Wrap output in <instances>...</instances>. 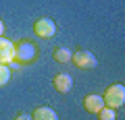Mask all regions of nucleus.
I'll return each mask as SVG.
<instances>
[{"label":"nucleus","instance_id":"1","mask_svg":"<svg viewBox=\"0 0 125 120\" xmlns=\"http://www.w3.org/2000/svg\"><path fill=\"white\" fill-rule=\"evenodd\" d=\"M15 44V56H13V64L19 66H29L40 58V50L38 44L33 40H17Z\"/></svg>","mask_w":125,"mask_h":120},{"label":"nucleus","instance_id":"2","mask_svg":"<svg viewBox=\"0 0 125 120\" xmlns=\"http://www.w3.org/2000/svg\"><path fill=\"white\" fill-rule=\"evenodd\" d=\"M104 106L106 108H113V110H117V108H121L125 104V85L123 83H115L111 85V87L104 91Z\"/></svg>","mask_w":125,"mask_h":120},{"label":"nucleus","instance_id":"3","mask_svg":"<svg viewBox=\"0 0 125 120\" xmlns=\"http://www.w3.org/2000/svg\"><path fill=\"white\" fill-rule=\"evenodd\" d=\"M71 62L75 64L79 71H92V68L98 64V60H96V56H94L92 52H88V50H77V52L71 54Z\"/></svg>","mask_w":125,"mask_h":120},{"label":"nucleus","instance_id":"4","mask_svg":"<svg viewBox=\"0 0 125 120\" xmlns=\"http://www.w3.org/2000/svg\"><path fill=\"white\" fill-rule=\"evenodd\" d=\"M33 33L42 40H50V37L56 35V23L48 17H42L33 21Z\"/></svg>","mask_w":125,"mask_h":120},{"label":"nucleus","instance_id":"5","mask_svg":"<svg viewBox=\"0 0 125 120\" xmlns=\"http://www.w3.org/2000/svg\"><path fill=\"white\" fill-rule=\"evenodd\" d=\"M13 56H15V44L6 37H0V64H13Z\"/></svg>","mask_w":125,"mask_h":120},{"label":"nucleus","instance_id":"6","mask_svg":"<svg viewBox=\"0 0 125 120\" xmlns=\"http://www.w3.org/2000/svg\"><path fill=\"white\" fill-rule=\"evenodd\" d=\"M52 87L56 89L58 93H69L73 89V77L67 75V72H61V75H56L52 79Z\"/></svg>","mask_w":125,"mask_h":120},{"label":"nucleus","instance_id":"7","mask_svg":"<svg viewBox=\"0 0 125 120\" xmlns=\"http://www.w3.org/2000/svg\"><path fill=\"white\" fill-rule=\"evenodd\" d=\"M104 108V99H102V95H98V93H88L83 97V110L85 112H92V114H96L98 110H102Z\"/></svg>","mask_w":125,"mask_h":120},{"label":"nucleus","instance_id":"8","mask_svg":"<svg viewBox=\"0 0 125 120\" xmlns=\"http://www.w3.org/2000/svg\"><path fill=\"white\" fill-rule=\"evenodd\" d=\"M31 120H58V114L48 106H38L31 112Z\"/></svg>","mask_w":125,"mask_h":120},{"label":"nucleus","instance_id":"9","mask_svg":"<svg viewBox=\"0 0 125 120\" xmlns=\"http://www.w3.org/2000/svg\"><path fill=\"white\" fill-rule=\"evenodd\" d=\"M52 58L56 60V62H61V64H67V62H71V50H67V48H54Z\"/></svg>","mask_w":125,"mask_h":120},{"label":"nucleus","instance_id":"10","mask_svg":"<svg viewBox=\"0 0 125 120\" xmlns=\"http://www.w3.org/2000/svg\"><path fill=\"white\" fill-rule=\"evenodd\" d=\"M96 114H98V120H115L117 118L115 110H113V108H106V106H104L102 110H98Z\"/></svg>","mask_w":125,"mask_h":120},{"label":"nucleus","instance_id":"11","mask_svg":"<svg viewBox=\"0 0 125 120\" xmlns=\"http://www.w3.org/2000/svg\"><path fill=\"white\" fill-rule=\"evenodd\" d=\"M10 81V68L6 64H0V87H4Z\"/></svg>","mask_w":125,"mask_h":120},{"label":"nucleus","instance_id":"12","mask_svg":"<svg viewBox=\"0 0 125 120\" xmlns=\"http://www.w3.org/2000/svg\"><path fill=\"white\" fill-rule=\"evenodd\" d=\"M15 120H31V116H27V114H19V116H15Z\"/></svg>","mask_w":125,"mask_h":120},{"label":"nucleus","instance_id":"13","mask_svg":"<svg viewBox=\"0 0 125 120\" xmlns=\"http://www.w3.org/2000/svg\"><path fill=\"white\" fill-rule=\"evenodd\" d=\"M2 35H4V23L0 21V37H2Z\"/></svg>","mask_w":125,"mask_h":120}]
</instances>
